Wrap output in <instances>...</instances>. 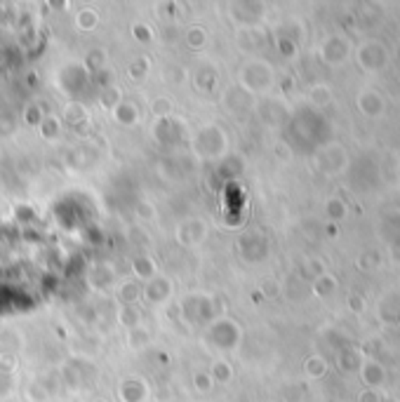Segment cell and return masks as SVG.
I'll return each mask as SVG.
<instances>
[{
	"label": "cell",
	"mask_w": 400,
	"mask_h": 402,
	"mask_svg": "<svg viewBox=\"0 0 400 402\" xmlns=\"http://www.w3.org/2000/svg\"><path fill=\"white\" fill-rule=\"evenodd\" d=\"M195 383H198V388H200V391H207V388L212 386L210 376H205V374H198V376H195Z\"/></svg>",
	"instance_id": "6da1fadb"
}]
</instances>
